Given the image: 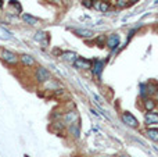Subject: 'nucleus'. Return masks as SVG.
Returning <instances> with one entry per match:
<instances>
[{
  "instance_id": "nucleus-1",
  "label": "nucleus",
  "mask_w": 158,
  "mask_h": 157,
  "mask_svg": "<svg viewBox=\"0 0 158 157\" xmlns=\"http://www.w3.org/2000/svg\"><path fill=\"white\" fill-rule=\"evenodd\" d=\"M35 78H36L38 82L43 83V82H47V81L52 78V74L49 72V70L47 68H44V67H39V68L36 70V72H35Z\"/></svg>"
},
{
  "instance_id": "nucleus-2",
  "label": "nucleus",
  "mask_w": 158,
  "mask_h": 157,
  "mask_svg": "<svg viewBox=\"0 0 158 157\" xmlns=\"http://www.w3.org/2000/svg\"><path fill=\"white\" fill-rule=\"evenodd\" d=\"M0 57L8 64H15L17 61H18V57H17L15 53L10 52V50H7V49H3L2 52H0Z\"/></svg>"
},
{
  "instance_id": "nucleus-3",
  "label": "nucleus",
  "mask_w": 158,
  "mask_h": 157,
  "mask_svg": "<svg viewBox=\"0 0 158 157\" xmlns=\"http://www.w3.org/2000/svg\"><path fill=\"white\" fill-rule=\"evenodd\" d=\"M122 121H123V124L129 125V127H132V128L139 127V121H137L136 117L132 113H129V111H125V113L122 114Z\"/></svg>"
},
{
  "instance_id": "nucleus-4",
  "label": "nucleus",
  "mask_w": 158,
  "mask_h": 157,
  "mask_svg": "<svg viewBox=\"0 0 158 157\" xmlns=\"http://www.w3.org/2000/svg\"><path fill=\"white\" fill-rule=\"evenodd\" d=\"M74 66L79 70H89L93 67V61L87 60V58H85V57H78L77 60L74 61Z\"/></svg>"
},
{
  "instance_id": "nucleus-5",
  "label": "nucleus",
  "mask_w": 158,
  "mask_h": 157,
  "mask_svg": "<svg viewBox=\"0 0 158 157\" xmlns=\"http://www.w3.org/2000/svg\"><path fill=\"white\" fill-rule=\"evenodd\" d=\"M119 43H121V39H119V35H117V33H112V35H110L108 38H107V46L111 50L117 49V47L119 46Z\"/></svg>"
},
{
  "instance_id": "nucleus-6",
  "label": "nucleus",
  "mask_w": 158,
  "mask_h": 157,
  "mask_svg": "<svg viewBox=\"0 0 158 157\" xmlns=\"http://www.w3.org/2000/svg\"><path fill=\"white\" fill-rule=\"evenodd\" d=\"M78 118H79V116H78V113L75 110H71V111H68V113L64 116V124H67V125H71V124H74V122H77L78 121Z\"/></svg>"
},
{
  "instance_id": "nucleus-7",
  "label": "nucleus",
  "mask_w": 158,
  "mask_h": 157,
  "mask_svg": "<svg viewBox=\"0 0 158 157\" xmlns=\"http://www.w3.org/2000/svg\"><path fill=\"white\" fill-rule=\"evenodd\" d=\"M144 121L147 125L151 124H158V113L157 111H148L144 116Z\"/></svg>"
},
{
  "instance_id": "nucleus-8",
  "label": "nucleus",
  "mask_w": 158,
  "mask_h": 157,
  "mask_svg": "<svg viewBox=\"0 0 158 157\" xmlns=\"http://www.w3.org/2000/svg\"><path fill=\"white\" fill-rule=\"evenodd\" d=\"M68 132L78 139L79 136H81V122L77 121V122H74V124H71L68 127Z\"/></svg>"
},
{
  "instance_id": "nucleus-9",
  "label": "nucleus",
  "mask_w": 158,
  "mask_h": 157,
  "mask_svg": "<svg viewBox=\"0 0 158 157\" xmlns=\"http://www.w3.org/2000/svg\"><path fill=\"white\" fill-rule=\"evenodd\" d=\"M93 63H94V66L92 67V68H93V72H94V75L100 77L101 71H103V67H104V61H101V60H94Z\"/></svg>"
},
{
  "instance_id": "nucleus-10",
  "label": "nucleus",
  "mask_w": 158,
  "mask_h": 157,
  "mask_svg": "<svg viewBox=\"0 0 158 157\" xmlns=\"http://www.w3.org/2000/svg\"><path fill=\"white\" fill-rule=\"evenodd\" d=\"M19 60H21V63L24 64L25 67H31V66H33V64H35L33 57H32V56H29V54H22L21 57H19Z\"/></svg>"
},
{
  "instance_id": "nucleus-11",
  "label": "nucleus",
  "mask_w": 158,
  "mask_h": 157,
  "mask_svg": "<svg viewBox=\"0 0 158 157\" xmlns=\"http://www.w3.org/2000/svg\"><path fill=\"white\" fill-rule=\"evenodd\" d=\"M74 33H75V35L82 36V38H92V36L94 35V32H93V31H90V29H75Z\"/></svg>"
},
{
  "instance_id": "nucleus-12",
  "label": "nucleus",
  "mask_w": 158,
  "mask_h": 157,
  "mask_svg": "<svg viewBox=\"0 0 158 157\" xmlns=\"http://www.w3.org/2000/svg\"><path fill=\"white\" fill-rule=\"evenodd\" d=\"M61 57L67 61H72V63H74L78 58V56H77V53H74V52H61Z\"/></svg>"
},
{
  "instance_id": "nucleus-13",
  "label": "nucleus",
  "mask_w": 158,
  "mask_h": 157,
  "mask_svg": "<svg viewBox=\"0 0 158 157\" xmlns=\"http://www.w3.org/2000/svg\"><path fill=\"white\" fill-rule=\"evenodd\" d=\"M22 19H24L27 24H29V25H36L39 22V19L36 18V17L31 15V14H24V15H22Z\"/></svg>"
},
{
  "instance_id": "nucleus-14",
  "label": "nucleus",
  "mask_w": 158,
  "mask_h": 157,
  "mask_svg": "<svg viewBox=\"0 0 158 157\" xmlns=\"http://www.w3.org/2000/svg\"><path fill=\"white\" fill-rule=\"evenodd\" d=\"M147 136L151 139V141L158 142V129H156V128H151V129H148L147 131Z\"/></svg>"
},
{
  "instance_id": "nucleus-15",
  "label": "nucleus",
  "mask_w": 158,
  "mask_h": 157,
  "mask_svg": "<svg viewBox=\"0 0 158 157\" xmlns=\"http://www.w3.org/2000/svg\"><path fill=\"white\" fill-rule=\"evenodd\" d=\"M96 43H97V46L104 47L107 45V36L106 35H98L97 38H96Z\"/></svg>"
},
{
  "instance_id": "nucleus-16",
  "label": "nucleus",
  "mask_w": 158,
  "mask_h": 157,
  "mask_svg": "<svg viewBox=\"0 0 158 157\" xmlns=\"http://www.w3.org/2000/svg\"><path fill=\"white\" fill-rule=\"evenodd\" d=\"M144 107H146V110H147V111H153L154 107H156V102H154V100L147 99L144 102Z\"/></svg>"
},
{
  "instance_id": "nucleus-17",
  "label": "nucleus",
  "mask_w": 158,
  "mask_h": 157,
  "mask_svg": "<svg viewBox=\"0 0 158 157\" xmlns=\"http://www.w3.org/2000/svg\"><path fill=\"white\" fill-rule=\"evenodd\" d=\"M44 38H49V35H47V33H44V32H42V31L36 32V35H35V40L36 42H42Z\"/></svg>"
},
{
  "instance_id": "nucleus-18",
  "label": "nucleus",
  "mask_w": 158,
  "mask_h": 157,
  "mask_svg": "<svg viewBox=\"0 0 158 157\" xmlns=\"http://www.w3.org/2000/svg\"><path fill=\"white\" fill-rule=\"evenodd\" d=\"M10 6H11V7H14V8H15V11H17V13H18V14L22 11L21 4H19L18 2H15V0H10Z\"/></svg>"
},
{
  "instance_id": "nucleus-19",
  "label": "nucleus",
  "mask_w": 158,
  "mask_h": 157,
  "mask_svg": "<svg viewBox=\"0 0 158 157\" xmlns=\"http://www.w3.org/2000/svg\"><path fill=\"white\" fill-rule=\"evenodd\" d=\"M147 93H148L147 85H146V83H140V96H142V97H146V96H147Z\"/></svg>"
},
{
  "instance_id": "nucleus-20",
  "label": "nucleus",
  "mask_w": 158,
  "mask_h": 157,
  "mask_svg": "<svg viewBox=\"0 0 158 157\" xmlns=\"http://www.w3.org/2000/svg\"><path fill=\"white\" fill-rule=\"evenodd\" d=\"M108 7H110V6H108V3H107V2H101V3H100V6H98L100 11H103V13H106V11L108 10Z\"/></svg>"
},
{
  "instance_id": "nucleus-21",
  "label": "nucleus",
  "mask_w": 158,
  "mask_h": 157,
  "mask_svg": "<svg viewBox=\"0 0 158 157\" xmlns=\"http://www.w3.org/2000/svg\"><path fill=\"white\" fill-rule=\"evenodd\" d=\"M90 2H92V0H83V6H85V7H87V8H90L93 6Z\"/></svg>"
},
{
  "instance_id": "nucleus-22",
  "label": "nucleus",
  "mask_w": 158,
  "mask_h": 157,
  "mask_svg": "<svg viewBox=\"0 0 158 157\" xmlns=\"http://www.w3.org/2000/svg\"><path fill=\"white\" fill-rule=\"evenodd\" d=\"M117 4L119 6V7H125V6H126V0H117Z\"/></svg>"
},
{
  "instance_id": "nucleus-23",
  "label": "nucleus",
  "mask_w": 158,
  "mask_h": 157,
  "mask_svg": "<svg viewBox=\"0 0 158 157\" xmlns=\"http://www.w3.org/2000/svg\"><path fill=\"white\" fill-rule=\"evenodd\" d=\"M47 2H50V3H60V0H47Z\"/></svg>"
},
{
  "instance_id": "nucleus-24",
  "label": "nucleus",
  "mask_w": 158,
  "mask_h": 157,
  "mask_svg": "<svg viewBox=\"0 0 158 157\" xmlns=\"http://www.w3.org/2000/svg\"><path fill=\"white\" fill-rule=\"evenodd\" d=\"M154 95H156V100H158V91L156 92V93H154Z\"/></svg>"
},
{
  "instance_id": "nucleus-25",
  "label": "nucleus",
  "mask_w": 158,
  "mask_h": 157,
  "mask_svg": "<svg viewBox=\"0 0 158 157\" xmlns=\"http://www.w3.org/2000/svg\"><path fill=\"white\" fill-rule=\"evenodd\" d=\"M2 6H3V0H0V7H2Z\"/></svg>"
},
{
  "instance_id": "nucleus-26",
  "label": "nucleus",
  "mask_w": 158,
  "mask_h": 157,
  "mask_svg": "<svg viewBox=\"0 0 158 157\" xmlns=\"http://www.w3.org/2000/svg\"><path fill=\"white\" fill-rule=\"evenodd\" d=\"M119 157H128V156H119Z\"/></svg>"
},
{
  "instance_id": "nucleus-27",
  "label": "nucleus",
  "mask_w": 158,
  "mask_h": 157,
  "mask_svg": "<svg viewBox=\"0 0 158 157\" xmlns=\"http://www.w3.org/2000/svg\"><path fill=\"white\" fill-rule=\"evenodd\" d=\"M156 4H158V0H157V2H156Z\"/></svg>"
},
{
  "instance_id": "nucleus-28",
  "label": "nucleus",
  "mask_w": 158,
  "mask_h": 157,
  "mask_svg": "<svg viewBox=\"0 0 158 157\" xmlns=\"http://www.w3.org/2000/svg\"><path fill=\"white\" fill-rule=\"evenodd\" d=\"M103 157H110V156H103Z\"/></svg>"
},
{
  "instance_id": "nucleus-29",
  "label": "nucleus",
  "mask_w": 158,
  "mask_h": 157,
  "mask_svg": "<svg viewBox=\"0 0 158 157\" xmlns=\"http://www.w3.org/2000/svg\"><path fill=\"white\" fill-rule=\"evenodd\" d=\"M0 52H2V49H0Z\"/></svg>"
}]
</instances>
